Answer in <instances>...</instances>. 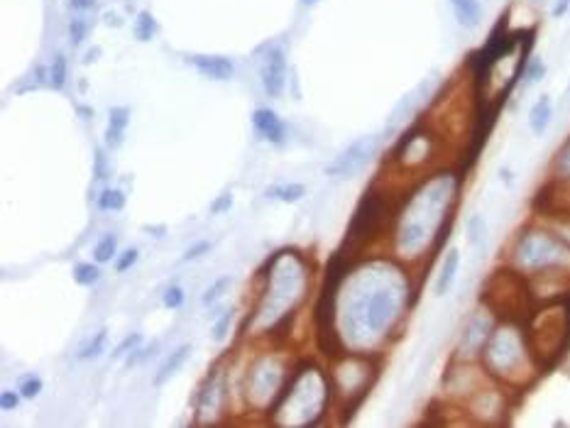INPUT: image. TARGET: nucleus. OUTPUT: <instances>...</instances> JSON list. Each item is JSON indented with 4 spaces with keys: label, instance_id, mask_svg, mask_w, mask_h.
<instances>
[{
    "label": "nucleus",
    "instance_id": "nucleus-1",
    "mask_svg": "<svg viewBox=\"0 0 570 428\" xmlns=\"http://www.w3.org/2000/svg\"><path fill=\"white\" fill-rule=\"evenodd\" d=\"M338 301V330L358 350L368 352L374 343L397 336L411 306V282L401 259H374L360 269H350Z\"/></svg>",
    "mask_w": 570,
    "mask_h": 428
},
{
    "label": "nucleus",
    "instance_id": "nucleus-2",
    "mask_svg": "<svg viewBox=\"0 0 570 428\" xmlns=\"http://www.w3.org/2000/svg\"><path fill=\"white\" fill-rule=\"evenodd\" d=\"M460 181L453 174H443L421 186L411 196L404 211L394 218V257L401 262H414L426 252L441 248L443 235L453 221V206L458 201Z\"/></svg>",
    "mask_w": 570,
    "mask_h": 428
},
{
    "label": "nucleus",
    "instance_id": "nucleus-3",
    "mask_svg": "<svg viewBox=\"0 0 570 428\" xmlns=\"http://www.w3.org/2000/svg\"><path fill=\"white\" fill-rule=\"evenodd\" d=\"M509 267L529 284L570 277V243L549 228H524L509 250Z\"/></svg>",
    "mask_w": 570,
    "mask_h": 428
},
{
    "label": "nucleus",
    "instance_id": "nucleus-4",
    "mask_svg": "<svg viewBox=\"0 0 570 428\" xmlns=\"http://www.w3.org/2000/svg\"><path fill=\"white\" fill-rule=\"evenodd\" d=\"M482 367L492 379L507 384H521L534 375V350L521 330L509 320L492 328L480 352Z\"/></svg>",
    "mask_w": 570,
    "mask_h": 428
},
{
    "label": "nucleus",
    "instance_id": "nucleus-5",
    "mask_svg": "<svg viewBox=\"0 0 570 428\" xmlns=\"http://www.w3.org/2000/svg\"><path fill=\"white\" fill-rule=\"evenodd\" d=\"M389 218H397L389 208V198L384 194H377V189L365 191L363 201L358 203L353 213V221L347 225L345 232V248L355 250L368 245V240H372L374 235L382 232V228L387 225Z\"/></svg>",
    "mask_w": 570,
    "mask_h": 428
},
{
    "label": "nucleus",
    "instance_id": "nucleus-6",
    "mask_svg": "<svg viewBox=\"0 0 570 428\" xmlns=\"http://www.w3.org/2000/svg\"><path fill=\"white\" fill-rule=\"evenodd\" d=\"M286 379L289 377L284 372V362L272 355H259L248 370V382H245V392L248 394L245 397H248V402L252 406H259L267 413L275 406L277 399H279Z\"/></svg>",
    "mask_w": 570,
    "mask_h": 428
},
{
    "label": "nucleus",
    "instance_id": "nucleus-7",
    "mask_svg": "<svg viewBox=\"0 0 570 428\" xmlns=\"http://www.w3.org/2000/svg\"><path fill=\"white\" fill-rule=\"evenodd\" d=\"M379 150V137L377 135H368V137L355 139L353 145H347L331 164H326V176L331 179H350V176L360 174L368 166V162L377 155Z\"/></svg>",
    "mask_w": 570,
    "mask_h": 428
},
{
    "label": "nucleus",
    "instance_id": "nucleus-8",
    "mask_svg": "<svg viewBox=\"0 0 570 428\" xmlns=\"http://www.w3.org/2000/svg\"><path fill=\"white\" fill-rule=\"evenodd\" d=\"M286 71H289V62H286V52L282 46H270L259 67V81H262V91L270 99H282L286 91Z\"/></svg>",
    "mask_w": 570,
    "mask_h": 428
},
{
    "label": "nucleus",
    "instance_id": "nucleus-9",
    "mask_svg": "<svg viewBox=\"0 0 570 428\" xmlns=\"http://www.w3.org/2000/svg\"><path fill=\"white\" fill-rule=\"evenodd\" d=\"M187 64L196 69L201 76L211 78V81H230L235 76V64L233 59L223 57V54H187Z\"/></svg>",
    "mask_w": 570,
    "mask_h": 428
},
{
    "label": "nucleus",
    "instance_id": "nucleus-10",
    "mask_svg": "<svg viewBox=\"0 0 570 428\" xmlns=\"http://www.w3.org/2000/svg\"><path fill=\"white\" fill-rule=\"evenodd\" d=\"M252 128L262 139H267L270 145H284L286 139V123L279 118V113L272 108H254L252 113Z\"/></svg>",
    "mask_w": 570,
    "mask_h": 428
},
{
    "label": "nucleus",
    "instance_id": "nucleus-11",
    "mask_svg": "<svg viewBox=\"0 0 570 428\" xmlns=\"http://www.w3.org/2000/svg\"><path fill=\"white\" fill-rule=\"evenodd\" d=\"M490 333H492V323H490V318H485L482 314H477L475 318L465 325V330H463L460 350L465 348V355L463 357L467 360V357L480 355L482 348H485V343H487Z\"/></svg>",
    "mask_w": 570,
    "mask_h": 428
},
{
    "label": "nucleus",
    "instance_id": "nucleus-12",
    "mask_svg": "<svg viewBox=\"0 0 570 428\" xmlns=\"http://www.w3.org/2000/svg\"><path fill=\"white\" fill-rule=\"evenodd\" d=\"M191 343H182L179 348H174V350L169 352V355L164 357V362L159 365V370H157V375L152 377V384L155 387H164L166 382H169L171 377L177 375L179 370H182L184 365H187L189 355H191Z\"/></svg>",
    "mask_w": 570,
    "mask_h": 428
},
{
    "label": "nucleus",
    "instance_id": "nucleus-13",
    "mask_svg": "<svg viewBox=\"0 0 570 428\" xmlns=\"http://www.w3.org/2000/svg\"><path fill=\"white\" fill-rule=\"evenodd\" d=\"M458 269H460V250L458 248H451L446 252V257H443L441 262V269H438V277H435L433 282V296H446L448 291L453 289V284H456V277H458Z\"/></svg>",
    "mask_w": 570,
    "mask_h": 428
},
{
    "label": "nucleus",
    "instance_id": "nucleus-14",
    "mask_svg": "<svg viewBox=\"0 0 570 428\" xmlns=\"http://www.w3.org/2000/svg\"><path fill=\"white\" fill-rule=\"evenodd\" d=\"M448 6H451L453 15H456V20L460 22L463 27L472 30V27L480 25V20H482L480 0H448Z\"/></svg>",
    "mask_w": 570,
    "mask_h": 428
},
{
    "label": "nucleus",
    "instance_id": "nucleus-15",
    "mask_svg": "<svg viewBox=\"0 0 570 428\" xmlns=\"http://www.w3.org/2000/svg\"><path fill=\"white\" fill-rule=\"evenodd\" d=\"M553 120V101L551 96H541L529 110V128L534 135H544Z\"/></svg>",
    "mask_w": 570,
    "mask_h": 428
},
{
    "label": "nucleus",
    "instance_id": "nucleus-16",
    "mask_svg": "<svg viewBox=\"0 0 570 428\" xmlns=\"http://www.w3.org/2000/svg\"><path fill=\"white\" fill-rule=\"evenodd\" d=\"M265 196L275 198V201L279 203H299L301 198L306 196V186L296 184V181H289V184H272L267 186Z\"/></svg>",
    "mask_w": 570,
    "mask_h": 428
},
{
    "label": "nucleus",
    "instance_id": "nucleus-17",
    "mask_svg": "<svg viewBox=\"0 0 570 428\" xmlns=\"http://www.w3.org/2000/svg\"><path fill=\"white\" fill-rule=\"evenodd\" d=\"M105 343H108V328L96 330L94 336H91L89 341H86L81 348H78L76 360L78 362H89V360H96V357H101V355H103V350H105Z\"/></svg>",
    "mask_w": 570,
    "mask_h": 428
},
{
    "label": "nucleus",
    "instance_id": "nucleus-18",
    "mask_svg": "<svg viewBox=\"0 0 570 428\" xmlns=\"http://www.w3.org/2000/svg\"><path fill=\"white\" fill-rule=\"evenodd\" d=\"M128 206V196H125L123 189H113V186H105L103 191L96 198V208L103 213H120Z\"/></svg>",
    "mask_w": 570,
    "mask_h": 428
},
{
    "label": "nucleus",
    "instance_id": "nucleus-19",
    "mask_svg": "<svg viewBox=\"0 0 570 428\" xmlns=\"http://www.w3.org/2000/svg\"><path fill=\"white\" fill-rule=\"evenodd\" d=\"M115 257H118V235L115 232H105V235H101V240L94 245V259L98 264H108V262H115Z\"/></svg>",
    "mask_w": 570,
    "mask_h": 428
},
{
    "label": "nucleus",
    "instance_id": "nucleus-20",
    "mask_svg": "<svg viewBox=\"0 0 570 428\" xmlns=\"http://www.w3.org/2000/svg\"><path fill=\"white\" fill-rule=\"evenodd\" d=\"M230 284H233V279H230V274H221V277H216L211 284L206 286V291L201 294V304L203 306H213L218 304V301L223 299L225 294H228Z\"/></svg>",
    "mask_w": 570,
    "mask_h": 428
},
{
    "label": "nucleus",
    "instance_id": "nucleus-21",
    "mask_svg": "<svg viewBox=\"0 0 570 428\" xmlns=\"http://www.w3.org/2000/svg\"><path fill=\"white\" fill-rule=\"evenodd\" d=\"M49 86L54 88V91H64L67 88V81H69V62L67 57H64L62 52L54 54L52 64H49Z\"/></svg>",
    "mask_w": 570,
    "mask_h": 428
},
{
    "label": "nucleus",
    "instance_id": "nucleus-22",
    "mask_svg": "<svg viewBox=\"0 0 570 428\" xmlns=\"http://www.w3.org/2000/svg\"><path fill=\"white\" fill-rule=\"evenodd\" d=\"M132 35L137 42H152V37L157 35V20L150 10H140L132 25Z\"/></svg>",
    "mask_w": 570,
    "mask_h": 428
},
{
    "label": "nucleus",
    "instance_id": "nucleus-23",
    "mask_svg": "<svg viewBox=\"0 0 570 428\" xmlns=\"http://www.w3.org/2000/svg\"><path fill=\"white\" fill-rule=\"evenodd\" d=\"M74 282L78 286H96L101 282V264L96 262H78L74 267Z\"/></svg>",
    "mask_w": 570,
    "mask_h": 428
},
{
    "label": "nucleus",
    "instance_id": "nucleus-24",
    "mask_svg": "<svg viewBox=\"0 0 570 428\" xmlns=\"http://www.w3.org/2000/svg\"><path fill=\"white\" fill-rule=\"evenodd\" d=\"M553 174L558 184H568L570 186V137L563 142V147L558 150V155H555V162H553Z\"/></svg>",
    "mask_w": 570,
    "mask_h": 428
},
{
    "label": "nucleus",
    "instance_id": "nucleus-25",
    "mask_svg": "<svg viewBox=\"0 0 570 428\" xmlns=\"http://www.w3.org/2000/svg\"><path fill=\"white\" fill-rule=\"evenodd\" d=\"M465 230H467V243H470L472 248H480V245L485 243V237H487V223H485V218L475 213V216L467 218Z\"/></svg>",
    "mask_w": 570,
    "mask_h": 428
},
{
    "label": "nucleus",
    "instance_id": "nucleus-26",
    "mask_svg": "<svg viewBox=\"0 0 570 428\" xmlns=\"http://www.w3.org/2000/svg\"><path fill=\"white\" fill-rule=\"evenodd\" d=\"M546 76V64L541 57H529V62H526V67H524L521 71V78L526 86H536L539 81H544Z\"/></svg>",
    "mask_w": 570,
    "mask_h": 428
},
{
    "label": "nucleus",
    "instance_id": "nucleus-27",
    "mask_svg": "<svg viewBox=\"0 0 570 428\" xmlns=\"http://www.w3.org/2000/svg\"><path fill=\"white\" fill-rule=\"evenodd\" d=\"M162 304H164V309H169V311L182 309V306L187 304V291H184V286H179V284L166 286L164 296H162Z\"/></svg>",
    "mask_w": 570,
    "mask_h": 428
},
{
    "label": "nucleus",
    "instance_id": "nucleus-28",
    "mask_svg": "<svg viewBox=\"0 0 570 428\" xmlns=\"http://www.w3.org/2000/svg\"><path fill=\"white\" fill-rule=\"evenodd\" d=\"M89 30L91 22L86 17H74L69 22V42H71V46H81L86 42V37H89Z\"/></svg>",
    "mask_w": 570,
    "mask_h": 428
},
{
    "label": "nucleus",
    "instance_id": "nucleus-29",
    "mask_svg": "<svg viewBox=\"0 0 570 428\" xmlns=\"http://www.w3.org/2000/svg\"><path fill=\"white\" fill-rule=\"evenodd\" d=\"M42 389H44V379H42L40 375H27V377H22V382H20V394H22V399L32 402V399L40 397Z\"/></svg>",
    "mask_w": 570,
    "mask_h": 428
},
{
    "label": "nucleus",
    "instance_id": "nucleus-30",
    "mask_svg": "<svg viewBox=\"0 0 570 428\" xmlns=\"http://www.w3.org/2000/svg\"><path fill=\"white\" fill-rule=\"evenodd\" d=\"M233 318H235V311H223V314L213 320V325H211L213 341H218V343L225 341V336L230 333V323H233Z\"/></svg>",
    "mask_w": 570,
    "mask_h": 428
},
{
    "label": "nucleus",
    "instance_id": "nucleus-31",
    "mask_svg": "<svg viewBox=\"0 0 570 428\" xmlns=\"http://www.w3.org/2000/svg\"><path fill=\"white\" fill-rule=\"evenodd\" d=\"M108 125L125 132L128 125H130V108L128 105H113V108L108 110Z\"/></svg>",
    "mask_w": 570,
    "mask_h": 428
},
{
    "label": "nucleus",
    "instance_id": "nucleus-32",
    "mask_svg": "<svg viewBox=\"0 0 570 428\" xmlns=\"http://www.w3.org/2000/svg\"><path fill=\"white\" fill-rule=\"evenodd\" d=\"M137 259H140V250H137V248L123 250V252H120L118 257H115V272H118V274H125L128 269L135 267Z\"/></svg>",
    "mask_w": 570,
    "mask_h": 428
},
{
    "label": "nucleus",
    "instance_id": "nucleus-33",
    "mask_svg": "<svg viewBox=\"0 0 570 428\" xmlns=\"http://www.w3.org/2000/svg\"><path fill=\"white\" fill-rule=\"evenodd\" d=\"M110 176V166H108V157H105L103 147H96L94 150V181H105Z\"/></svg>",
    "mask_w": 570,
    "mask_h": 428
},
{
    "label": "nucleus",
    "instance_id": "nucleus-34",
    "mask_svg": "<svg viewBox=\"0 0 570 428\" xmlns=\"http://www.w3.org/2000/svg\"><path fill=\"white\" fill-rule=\"evenodd\" d=\"M140 345H142V333H132V336L123 338V341L115 345L113 357H128L130 352L135 350V348H140Z\"/></svg>",
    "mask_w": 570,
    "mask_h": 428
},
{
    "label": "nucleus",
    "instance_id": "nucleus-35",
    "mask_svg": "<svg viewBox=\"0 0 570 428\" xmlns=\"http://www.w3.org/2000/svg\"><path fill=\"white\" fill-rule=\"evenodd\" d=\"M213 240H196V243L191 245V248L187 250V252L182 255V262H191V259H198V257H203L206 252H211L213 250Z\"/></svg>",
    "mask_w": 570,
    "mask_h": 428
},
{
    "label": "nucleus",
    "instance_id": "nucleus-36",
    "mask_svg": "<svg viewBox=\"0 0 570 428\" xmlns=\"http://www.w3.org/2000/svg\"><path fill=\"white\" fill-rule=\"evenodd\" d=\"M157 350V343H152V345H147V348H135V350L130 352L128 357H125V367H135V365H142L145 360H150V355Z\"/></svg>",
    "mask_w": 570,
    "mask_h": 428
},
{
    "label": "nucleus",
    "instance_id": "nucleus-37",
    "mask_svg": "<svg viewBox=\"0 0 570 428\" xmlns=\"http://www.w3.org/2000/svg\"><path fill=\"white\" fill-rule=\"evenodd\" d=\"M20 402H22V394H20V389H3V394H0V409L3 411H15L17 406H20Z\"/></svg>",
    "mask_w": 570,
    "mask_h": 428
},
{
    "label": "nucleus",
    "instance_id": "nucleus-38",
    "mask_svg": "<svg viewBox=\"0 0 570 428\" xmlns=\"http://www.w3.org/2000/svg\"><path fill=\"white\" fill-rule=\"evenodd\" d=\"M230 208H233V194H221V196L216 198V201L211 203V213L213 216H223V213H228Z\"/></svg>",
    "mask_w": 570,
    "mask_h": 428
},
{
    "label": "nucleus",
    "instance_id": "nucleus-39",
    "mask_svg": "<svg viewBox=\"0 0 570 428\" xmlns=\"http://www.w3.org/2000/svg\"><path fill=\"white\" fill-rule=\"evenodd\" d=\"M103 139H105V147L108 150H118V147H123V139H125V132L123 130H115V128H105L103 132Z\"/></svg>",
    "mask_w": 570,
    "mask_h": 428
},
{
    "label": "nucleus",
    "instance_id": "nucleus-40",
    "mask_svg": "<svg viewBox=\"0 0 570 428\" xmlns=\"http://www.w3.org/2000/svg\"><path fill=\"white\" fill-rule=\"evenodd\" d=\"M69 10L74 12H89V10H96V6H98V0H67Z\"/></svg>",
    "mask_w": 570,
    "mask_h": 428
},
{
    "label": "nucleus",
    "instance_id": "nucleus-41",
    "mask_svg": "<svg viewBox=\"0 0 570 428\" xmlns=\"http://www.w3.org/2000/svg\"><path fill=\"white\" fill-rule=\"evenodd\" d=\"M142 232L152 235L155 240H162V237L166 235V225H142Z\"/></svg>",
    "mask_w": 570,
    "mask_h": 428
},
{
    "label": "nucleus",
    "instance_id": "nucleus-42",
    "mask_svg": "<svg viewBox=\"0 0 570 428\" xmlns=\"http://www.w3.org/2000/svg\"><path fill=\"white\" fill-rule=\"evenodd\" d=\"M568 10H570V0H555V6H553V10H551V15L563 17Z\"/></svg>",
    "mask_w": 570,
    "mask_h": 428
},
{
    "label": "nucleus",
    "instance_id": "nucleus-43",
    "mask_svg": "<svg viewBox=\"0 0 570 428\" xmlns=\"http://www.w3.org/2000/svg\"><path fill=\"white\" fill-rule=\"evenodd\" d=\"M499 174H502L504 184H512V181H514V179H512L514 174H512V171H509V169H502V171H499Z\"/></svg>",
    "mask_w": 570,
    "mask_h": 428
},
{
    "label": "nucleus",
    "instance_id": "nucleus-44",
    "mask_svg": "<svg viewBox=\"0 0 570 428\" xmlns=\"http://www.w3.org/2000/svg\"><path fill=\"white\" fill-rule=\"evenodd\" d=\"M105 20H108V25H115V27H118V25H120V20H118V15H110V12H108V15H105Z\"/></svg>",
    "mask_w": 570,
    "mask_h": 428
},
{
    "label": "nucleus",
    "instance_id": "nucleus-45",
    "mask_svg": "<svg viewBox=\"0 0 570 428\" xmlns=\"http://www.w3.org/2000/svg\"><path fill=\"white\" fill-rule=\"evenodd\" d=\"M299 3H301V6H306V8H311V6H316L318 0H299Z\"/></svg>",
    "mask_w": 570,
    "mask_h": 428
},
{
    "label": "nucleus",
    "instance_id": "nucleus-46",
    "mask_svg": "<svg viewBox=\"0 0 570 428\" xmlns=\"http://www.w3.org/2000/svg\"><path fill=\"white\" fill-rule=\"evenodd\" d=\"M568 93H570V83H568Z\"/></svg>",
    "mask_w": 570,
    "mask_h": 428
}]
</instances>
